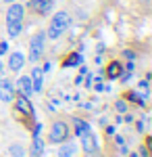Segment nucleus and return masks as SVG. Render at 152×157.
I'll return each instance as SVG.
<instances>
[{
  "mask_svg": "<svg viewBox=\"0 0 152 157\" xmlns=\"http://www.w3.org/2000/svg\"><path fill=\"white\" fill-rule=\"evenodd\" d=\"M69 13H65V11H60L56 13L54 17H52V23H50V27H48V36L52 38V40H56V38L69 27Z\"/></svg>",
  "mask_w": 152,
  "mask_h": 157,
  "instance_id": "1",
  "label": "nucleus"
},
{
  "mask_svg": "<svg viewBox=\"0 0 152 157\" xmlns=\"http://www.w3.org/2000/svg\"><path fill=\"white\" fill-rule=\"evenodd\" d=\"M69 136V126L65 121H54L52 124V130H50V143H65Z\"/></svg>",
  "mask_w": 152,
  "mask_h": 157,
  "instance_id": "2",
  "label": "nucleus"
},
{
  "mask_svg": "<svg viewBox=\"0 0 152 157\" xmlns=\"http://www.w3.org/2000/svg\"><path fill=\"white\" fill-rule=\"evenodd\" d=\"M25 17V6L19 2H11L9 11H6V23H23Z\"/></svg>",
  "mask_w": 152,
  "mask_h": 157,
  "instance_id": "3",
  "label": "nucleus"
},
{
  "mask_svg": "<svg viewBox=\"0 0 152 157\" xmlns=\"http://www.w3.org/2000/svg\"><path fill=\"white\" fill-rule=\"evenodd\" d=\"M29 50H31V52H29V59L34 61V63L42 57V50H44V34H42V32H38V34L31 38V42H29Z\"/></svg>",
  "mask_w": 152,
  "mask_h": 157,
  "instance_id": "4",
  "label": "nucleus"
},
{
  "mask_svg": "<svg viewBox=\"0 0 152 157\" xmlns=\"http://www.w3.org/2000/svg\"><path fill=\"white\" fill-rule=\"evenodd\" d=\"M13 98H15V88H13L11 80L0 78V101L2 103H11Z\"/></svg>",
  "mask_w": 152,
  "mask_h": 157,
  "instance_id": "5",
  "label": "nucleus"
},
{
  "mask_svg": "<svg viewBox=\"0 0 152 157\" xmlns=\"http://www.w3.org/2000/svg\"><path fill=\"white\" fill-rule=\"evenodd\" d=\"M15 107H17V111H21L23 115H34V107H31L29 97L19 94V97H17V101H15Z\"/></svg>",
  "mask_w": 152,
  "mask_h": 157,
  "instance_id": "6",
  "label": "nucleus"
},
{
  "mask_svg": "<svg viewBox=\"0 0 152 157\" xmlns=\"http://www.w3.org/2000/svg\"><path fill=\"white\" fill-rule=\"evenodd\" d=\"M29 78H31V88H34V92H40V90H42V84H44V71H42V67H34Z\"/></svg>",
  "mask_w": 152,
  "mask_h": 157,
  "instance_id": "7",
  "label": "nucleus"
},
{
  "mask_svg": "<svg viewBox=\"0 0 152 157\" xmlns=\"http://www.w3.org/2000/svg\"><path fill=\"white\" fill-rule=\"evenodd\" d=\"M81 145H83V151L85 153H96L98 151V143H96V136L92 132H85L81 136Z\"/></svg>",
  "mask_w": 152,
  "mask_h": 157,
  "instance_id": "8",
  "label": "nucleus"
},
{
  "mask_svg": "<svg viewBox=\"0 0 152 157\" xmlns=\"http://www.w3.org/2000/svg\"><path fill=\"white\" fill-rule=\"evenodd\" d=\"M17 88H19V94L29 97V94L34 92V88H31V78H29V75H21V78L17 80Z\"/></svg>",
  "mask_w": 152,
  "mask_h": 157,
  "instance_id": "9",
  "label": "nucleus"
},
{
  "mask_svg": "<svg viewBox=\"0 0 152 157\" xmlns=\"http://www.w3.org/2000/svg\"><path fill=\"white\" fill-rule=\"evenodd\" d=\"M52 2H54V0H29V6H31L34 11L46 15V13L52 9Z\"/></svg>",
  "mask_w": 152,
  "mask_h": 157,
  "instance_id": "10",
  "label": "nucleus"
},
{
  "mask_svg": "<svg viewBox=\"0 0 152 157\" xmlns=\"http://www.w3.org/2000/svg\"><path fill=\"white\" fill-rule=\"evenodd\" d=\"M23 65H25V57L21 52H13L11 57H9V69L11 71H19Z\"/></svg>",
  "mask_w": 152,
  "mask_h": 157,
  "instance_id": "11",
  "label": "nucleus"
},
{
  "mask_svg": "<svg viewBox=\"0 0 152 157\" xmlns=\"http://www.w3.org/2000/svg\"><path fill=\"white\" fill-rule=\"evenodd\" d=\"M44 153V143L40 136H34V143H31V157H40Z\"/></svg>",
  "mask_w": 152,
  "mask_h": 157,
  "instance_id": "12",
  "label": "nucleus"
},
{
  "mask_svg": "<svg viewBox=\"0 0 152 157\" xmlns=\"http://www.w3.org/2000/svg\"><path fill=\"white\" fill-rule=\"evenodd\" d=\"M106 75H108L110 80H115V78H119V75H121V63H117V61H113V63L108 65V69H106Z\"/></svg>",
  "mask_w": 152,
  "mask_h": 157,
  "instance_id": "13",
  "label": "nucleus"
},
{
  "mask_svg": "<svg viewBox=\"0 0 152 157\" xmlns=\"http://www.w3.org/2000/svg\"><path fill=\"white\" fill-rule=\"evenodd\" d=\"M73 126H75V134L77 136H83L85 132H90V126L83 120H73Z\"/></svg>",
  "mask_w": 152,
  "mask_h": 157,
  "instance_id": "14",
  "label": "nucleus"
},
{
  "mask_svg": "<svg viewBox=\"0 0 152 157\" xmlns=\"http://www.w3.org/2000/svg\"><path fill=\"white\" fill-rule=\"evenodd\" d=\"M73 153H75V145H73V143L63 145L59 149V157H73Z\"/></svg>",
  "mask_w": 152,
  "mask_h": 157,
  "instance_id": "15",
  "label": "nucleus"
},
{
  "mask_svg": "<svg viewBox=\"0 0 152 157\" xmlns=\"http://www.w3.org/2000/svg\"><path fill=\"white\" fill-rule=\"evenodd\" d=\"M6 29H9L11 38H17L21 34V29H23V23H6Z\"/></svg>",
  "mask_w": 152,
  "mask_h": 157,
  "instance_id": "16",
  "label": "nucleus"
},
{
  "mask_svg": "<svg viewBox=\"0 0 152 157\" xmlns=\"http://www.w3.org/2000/svg\"><path fill=\"white\" fill-rule=\"evenodd\" d=\"M81 55H79V52H75V55H71L69 59L65 61V67H75V65H79V63H81Z\"/></svg>",
  "mask_w": 152,
  "mask_h": 157,
  "instance_id": "17",
  "label": "nucleus"
},
{
  "mask_svg": "<svg viewBox=\"0 0 152 157\" xmlns=\"http://www.w3.org/2000/svg\"><path fill=\"white\" fill-rule=\"evenodd\" d=\"M9 151H11L13 157H23L25 155V149L21 145H11V149H9Z\"/></svg>",
  "mask_w": 152,
  "mask_h": 157,
  "instance_id": "18",
  "label": "nucleus"
},
{
  "mask_svg": "<svg viewBox=\"0 0 152 157\" xmlns=\"http://www.w3.org/2000/svg\"><path fill=\"white\" fill-rule=\"evenodd\" d=\"M117 111H119V113H125V111H127V105H125V101H117Z\"/></svg>",
  "mask_w": 152,
  "mask_h": 157,
  "instance_id": "19",
  "label": "nucleus"
},
{
  "mask_svg": "<svg viewBox=\"0 0 152 157\" xmlns=\"http://www.w3.org/2000/svg\"><path fill=\"white\" fill-rule=\"evenodd\" d=\"M6 50H9V44H6V42H2V44H0V55H4Z\"/></svg>",
  "mask_w": 152,
  "mask_h": 157,
  "instance_id": "20",
  "label": "nucleus"
},
{
  "mask_svg": "<svg viewBox=\"0 0 152 157\" xmlns=\"http://www.w3.org/2000/svg\"><path fill=\"white\" fill-rule=\"evenodd\" d=\"M2 2H9V4H11V2H15V0H2Z\"/></svg>",
  "mask_w": 152,
  "mask_h": 157,
  "instance_id": "21",
  "label": "nucleus"
},
{
  "mask_svg": "<svg viewBox=\"0 0 152 157\" xmlns=\"http://www.w3.org/2000/svg\"><path fill=\"white\" fill-rule=\"evenodd\" d=\"M0 73H2V61H0Z\"/></svg>",
  "mask_w": 152,
  "mask_h": 157,
  "instance_id": "22",
  "label": "nucleus"
},
{
  "mask_svg": "<svg viewBox=\"0 0 152 157\" xmlns=\"http://www.w3.org/2000/svg\"><path fill=\"white\" fill-rule=\"evenodd\" d=\"M131 157H138V155H136V153H133V155H131Z\"/></svg>",
  "mask_w": 152,
  "mask_h": 157,
  "instance_id": "23",
  "label": "nucleus"
},
{
  "mask_svg": "<svg viewBox=\"0 0 152 157\" xmlns=\"http://www.w3.org/2000/svg\"><path fill=\"white\" fill-rule=\"evenodd\" d=\"M142 2H148V0H142Z\"/></svg>",
  "mask_w": 152,
  "mask_h": 157,
  "instance_id": "24",
  "label": "nucleus"
}]
</instances>
